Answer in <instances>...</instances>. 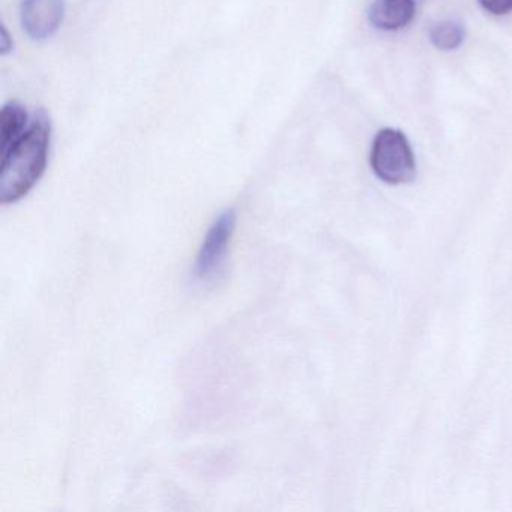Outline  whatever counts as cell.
<instances>
[{"instance_id": "1", "label": "cell", "mask_w": 512, "mask_h": 512, "mask_svg": "<svg viewBox=\"0 0 512 512\" xmlns=\"http://www.w3.org/2000/svg\"><path fill=\"white\" fill-rule=\"evenodd\" d=\"M52 121L38 110L25 136L0 155V202L13 205L25 199L49 166Z\"/></svg>"}, {"instance_id": "2", "label": "cell", "mask_w": 512, "mask_h": 512, "mask_svg": "<svg viewBox=\"0 0 512 512\" xmlns=\"http://www.w3.org/2000/svg\"><path fill=\"white\" fill-rule=\"evenodd\" d=\"M374 175L389 185L409 184L416 175L415 154L409 140L395 128L377 133L370 152Z\"/></svg>"}, {"instance_id": "3", "label": "cell", "mask_w": 512, "mask_h": 512, "mask_svg": "<svg viewBox=\"0 0 512 512\" xmlns=\"http://www.w3.org/2000/svg\"><path fill=\"white\" fill-rule=\"evenodd\" d=\"M235 229L236 212L233 209L224 211L209 227L193 266L194 281L200 286H215L224 277Z\"/></svg>"}, {"instance_id": "4", "label": "cell", "mask_w": 512, "mask_h": 512, "mask_svg": "<svg viewBox=\"0 0 512 512\" xmlns=\"http://www.w3.org/2000/svg\"><path fill=\"white\" fill-rule=\"evenodd\" d=\"M65 19V0H22L20 22L32 41H46L61 28Z\"/></svg>"}, {"instance_id": "5", "label": "cell", "mask_w": 512, "mask_h": 512, "mask_svg": "<svg viewBox=\"0 0 512 512\" xmlns=\"http://www.w3.org/2000/svg\"><path fill=\"white\" fill-rule=\"evenodd\" d=\"M415 11L413 0H376L368 11V20L380 31L394 32L406 28Z\"/></svg>"}, {"instance_id": "6", "label": "cell", "mask_w": 512, "mask_h": 512, "mask_svg": "<svg viewBox=\"0 0 512 512\" xmlns=\"http://www.w3.org/2000/svg\"><path fill=\"white\" fill-rule=\"evenodd\" d=\"M28 110L19 101H10L0 112V155L16 145L31 127Z\"/></svg>"}, {"instance_id": "7", "label": "cell", "mask_w": 512, "mask_h": 512, "mask_svg": "<svg viewBox=\"0 0 512 512\" xmlns=\"http://www.w3.org/2000/svg\"><path fill=\"white\" fill-rule=\"evenodd\" d=\"M430 40L436 49L449 52L458 49L464 41V29L460 23L445 20L431 28Z\"/></svg>"}, {"instance_id": "8", "label": "cell", "mask_w": 512, "mask_h": 512, "mask_svg": "<svg viewBox=\"0 0 512 512\" xmlns=\"http://www.w3.org/2000/svg\"><path fill=\"white\" fill-rule=\"evenodd\" d=\"M482 10L493 16L502 17L512 13V0H478Z\"/></svg>"}, {"instance_id": "9", "label": "cell", "mask_w": 512, "mask_h": 512, "mask_svg": "<svg viewBox=\"0 0 512 512\" xmlns=\"http://www.w3.org/2000/svg\"><path fill=\"white\" fill-rule=\"evenodd\" d=\"M13 49V38H11L10 32L7 31V28L2 26V34H0V53H2V56H7L8 53L13 52Z\"/></svg>"}]
</instances>
